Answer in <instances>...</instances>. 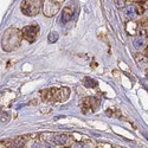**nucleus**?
Segmentation results:
<instances>
[{
  "label": "nucleus",
  "instance_id": "f257e3e1",
  "mask_svg": "<svg viewBox=\"0 0 148 148\" xmlns=\"http://www.w3.org/2000/svg\"><path fill=\"white\" fill-rule=\"evenodd\" d=\"M21 40V34L17 29L11 27L8 29L4 37H3V47L5 51H12L13 49H16L17 46H19Z\"/></svg>",
  "mask_w": 148,
  "mask_h": 148
},
{
  "label": "nucleus",
  "instance_id": "f03ea898",
  "mask_svg": "<svg viewBox=\"0 0 148 148\" xmlns=\"http://www.w3.org/2000/svg\"><path fill=\"white\" fill-rule=\"evenodd\" d=\"M44 94V100L46 101H50V100H55V101H62L60 97H63V100L68 97L69 95V90L66 88H52V89H49L46 91L43 92Z\"/></svg>",
  "mask_w": 148,
  "mask_h": 148
},
{
  "label": "nucleus",
  "instance_id": "7ed1b4c3",
  "mask_svg": "<svg viewBox=\"0 0 148 148\" xmlns=\"http://www.w3.org/2000/svg\"><path fill=\"white\" fill-rule=\"evenodd\" d=\"M40 8H42V1H23L21 3V12L29 17L38 14Z\"/></svg>",
  "mask_w": 148,
  "mask_h": 148
},
{
  "label": "nucleus",
  "instance_id": "20e7f679",
  "mask_svg": "<svg viewBox=\"0 0 148 148\" xmlns=\"http://www.w3.org/2000/svg\"><path fill=\"white\" fill-rule=\"evenodd\" d=\"M60 1H44L43 3V12L47 17L55 16L60 8Z\"/></svg>",
  "mask_w": 148,
  "mask_h": 148
},
{
  "label": "nucleus",
  "instance_id": "39448f33",
  "mask_svg": "<svg viewBox=\"0 0 148 148\" xmlns=\"http://www.w3.org/2000/svg\"><path fill=\"white\" fill-rule=\"evenodd\" d=\"M38 31H39V27L37 25H29V26H25L21 31V37H24L26 40L29 42H33L36 39L37 34H38Z\"/></svg>",
  "mask_w": 148,
  "mask_h": 148
},
{
  "label": "nucleus",
  "instance_id": "423d86ee",
  "mask_svg": "<svg viewBox=\"0 0 148 148\" xmlns=\"http://www.w3.org/2000/svg\"><path fill=\"white\" fill-rule=\"evenodd\" d=\"M72 18V8L70 6H66L63 8L62 11V14H60V18H59V23L60 24H66L68 21H70Z\"/></svg>",
  "mask_w": 148,
  "mask_h": 148
},
{
  "label": "nucleus",
  "instance_id": "0eeeda50",
  "mask_svg": "<svg viewBox=\"0 0 148 148\" xmlns=\"http://www.w3.org/2000/svg\"><path fill=\"white\" fill-rule=\"evenodd\" d=\"M68 141V136L65 134H56L53 136V142L56 145H64Z\"/></svg>",
  "mask_w": 148,
  "mask_h": 148
},
{
  "label": "nucleus",
  "instance_id": "6e6552de",
  "mask_svg": "<svg viewBox=\"0 0 148 148\" xmlns=\"http://www.w3.org/2000/svg\"><path fill=\"white\" fill-rule=\"evenodd\" d=\"M126 16H127L128 18L133 19L135 16H136V7L133 6V5L128 6V7H127V10H126Z\"/></svg>",
  "mask_w": 148,
  "mask_h": 148
},
{
  "label": "nucleus",
  "instance_id": "1a4fd4ad",
  "mask_svg": "<svg viewBox=\"0 0 148 148\" xmlns=\"http://www.w3.org/2000/svg\"><path fill=\"white\" fill-rule=\"evenodd\" d=\"M58 33L52 31L51 33H49V37H47V39H49V43H56L58 40Z\"/></svg>",
  "mask_w": 148,
  "mask_h": 148
},
{
  "label": "nucleus",
  "instance_id": "9d476101",
  "mask_svg": "<svg viewBox=\"0 0 148 148\" xmlns=\"http://www.w3.org/2000/svg\"><path fill=\"white\" fill-rule=\"evenodd\" d=\"M145 44H146V42H145L143 38H138V39H135V40H134V46L136 47V49H141V47H143Z\"/></svg>",
  "mask_w": 148,
  "mask_h": 148
},
{
  "label": "nucleus",
  "instance_id": "9b49d317",
  "mask_svg": "<svg viewBox=\"0 0 148 148\" xmlns=\"http://www.w3.org/2000/svg\"><path fill=\"white\" fill-rule=\"evenodd\" d=\"M25 141H26V139L18 138V139H16V140L13 141V143H14V146H17V147H23L24 143H25Z\"/></svg>",
  "mask_w": 148,
  "mask_h": 148
},
{
  "label": "nucleus",
  "instance_id": "f8f14e48",
  "mask_svg": "<svg viewBox=\"0 0 148 148\" xmlns=\"http://www.w3.org/2000/svg\"><path fill=\"white\" fill-rule=\"evenodd\" d=\"M84 83H85V85H87V87H89V88H90V87H96V82H95L92 78H89V77L85 78V82H84Z\"/></svg>",
  "mask_w": 148,
  "mask_h": 148
},
{
  "label": "nucleus",
  "instance_id": "ddd939ff",
  "mask_svg": "<svg viewBox=\"0 0 148 148\" xmlns=\"http://www.w3.org/2000/svg\"><path fill=\"white\" fill-rule=\"evenodd\" d=\"M126 1H115V5H116V7H123V6H125L126 4H125Z\"/></svg>",
  "mask_w": 148,
  "mask_h": 148
},
{
  "label": "nucleus",
  "instance_id": "4468645a",
  "mask_svg": "<svg viewBox=\"0 0 148 148\" xmlns=\"http://www.w3.org/2000/svg\"><path fill=\"white\" fill-rule=\"evenodd\" d=\"M31 148H42V145L39 142H33L31 145Z\"/></svg>",
  "mask_w": 148,
  "mask_h": 148
},
{
  "label": "nucleus",
  "instance_id": "2eb2a0df",
  "mask_svg": "<svg viewBox=\"0 0 148 148\" xmlns=\"http://www.w3.org/2000/svg\"><path fill=\"white\" fill-rule=\"evenodd\" d=\"M44 148H53L51 145H49V143H46V145H44Z\"/></svg>",
  "mask_w": 148,
  "mask_h": 148
},
{
  "label": "nucleus",
  "instance_id": "dca6fc26",
  "mask_svg": "<svg viewBox=\"0 0 148 148\" xmlns=\"http://www.w3.org/2000/svg\"><path fill=\"white\" fill-rule=\"evenodd\" d=\"M75 148H85V147H84V145H77Z\"/></svg>",
  "mask_w": 148,
  "mask_h": 148
}]
</instances>
